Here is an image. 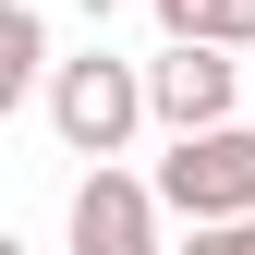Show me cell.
I'll return each instance as SVG.
<instances>
[{
    "instance_id": "obj_8",
    "label": "cell",
    "mask_w": 255,
    "mask_h": 255,
    "mask_svg": "<svg viewBox=\"0 0 255 255\" xmlns=\"http://www.w3.org/2000/svg\"><path fill=\"white\" fill-rule=\"evenodd\" d=\"M0 255H24V243H12V231H0Z\"/></svg>"
},
{
    "instance_id": "obj_2",
    "label": "cell",
    "mask_w": 255,
    "mask_h": 255,
    "mask_svg": "<svg viewBox=\"0 0 255 255\" xmlns=\"http://www.w3.org/2000/svg\"><path fill=\"white\" fill-rule=\"evenodd\" d=\"M158 207H182L195 231H207V219H255V134H243V122L170 134V158H158Z\"/></svg>"
},
{
    "instance_id": "obj_7",
    "label": "cell",
    "mask_w": 255,
    "mask_h": 255,
    "mask_svg": "<svg viewBox=\"0 0 255 255\" xmlns=\"http://www.w3.org/2000/svg\"><path fill=\"white\" fill-rule=\"evenodd\" d=\"M182 255H255V219H207V231L182 243Z\"/></svg>"
},
{
    "instance_id": "obj_3",
    "label": "cell",
    "mask_w": 255,
    "mask_h": 255,
    "mask_svg": "<svg viewBox=\"0 0 255 255\" xmlns=\"http://www.w3.org/2000/svg\"><path fill=\"white\" fill-rule=\"evenodd\" d=\"M231 98H243V61H219V49H182L170 37V61H146V110L170 122V134H219Z\"/></svg>"
},
{
    "instance_id": "obj_6",
    "label": "cell",
    "mask_w": 255,
    "mask_h": 255,
    "mask_svg": "<svg viewBox=\"0 0 255 255\" xmlns=\"http://www.w3.org/2000/svg\"><path fill=\"white\" fill-rule=\"evenodd\" d=\"M158 24L182 49H255V0H158Z\"/></svg>"
},
{
    "instance_id": "obj_5",
    "label": "cell",
    "mask_w": 255,
    "mask_h": 255,
    "mask_svg": "<svg viewBox=\"0 0 255 255\" xmlns=\"http://www.w3.org/2000/svg\"><path fill=\"white\" fill-rule=\"evenodd\" d=\"M37 85H49V24L24 12V0H0V122L37 98Z\"/></svg>"
},
{
    "instance_id": "obj_1",
    "label": "cell",
    "mask_w": 255,
    "mask_h": 255,
    "mask_svg": "<svg viewBox=\"0 0 255 255\" xmlns=\"http://www.w3.org/2000/svg\"><path fill=\"white\" fill-rule=\"evenodd\" d=\"M49 122H61V146H73V158H122V146H134V122H146V73H134V61H110V49L49 61Z\"/></svg>"
},
{
    "instance_id": "obj_4",
    "label": "cell",
    "mask_w": 255,
    "mask_h": 255,
    "mask_svg": "<svg viewBox=\"0 0 255 255\" xmlns=\"http://www.w3.org/2000/svg\"><path fill=\"white\" fill-rule=\"evenodd\" d=\"M73 255H158V182L85 170L73 182Z\"/></svg>"
}]
</instances>
